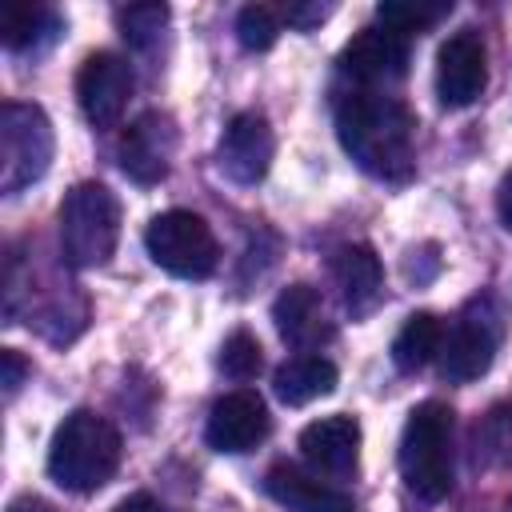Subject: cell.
I'll list each match as a JSON object with an SVG mask.
<instances>
[{
    "mask_svg": "<svg viewBox=\"0 0 512 512\" xmlns=\"http://www.w3.org/2000/svg\"><path fill=\"white\" fill-rule=\"evenodd\" d=\"M336 136L344 152L376 180L404 184L416 168V116L376 88H356L336 104Z\"/></svg>",
    "mask_w": 512,
    "mask_h": 512,
    "instance_id": "obj_1",
    "label": "cell"
},
{
    "mask_svg": "<svg viewBox=\"0 0 512 512\" xmlns=\"http://www.w3.org/2000/svg\"><path fill=\"white\" fill-rule=\"evenodd\" d=\"M120 448H124L120 432L104 416H96L88 408H76L52 432L48 476L68 492H96L120 468Z\"/></svg>",
    "mask_w": 512,
    "mask_h": 512,
    "instance_id": "obj_2",
    "label": "cell"
},
{
    "mask_svg": "<svg viewBox=\"0 0 512 512\" xmlns=\"http://www.w3.org/2000/svg\"><path fill=\"white\" fill-rule=\"evenodd\" d=\"M452 408L440 400H424L408 412L404 436H400V476L404 488L436 504L452 492Z\"/></svg>",
    "mask_w": 512,
    "mask_h": 512,
    "instance_id": "obj_3",
    "label": "cell"
},
{
    "mask_svg": "<svg viewBox=\"0 0 512 512\" xmlns=\"http://www.w3.org/2000/svg\"><path fill=\"white\" fill-rule=\"evenodd\" d=\"M120 240V200L96 184H76L60 204V248L72 268H96L116 252Z\"/></svg>",
    "mask_w": 512,
    "mask_h": 512,
    "instance_id": "obj_4",
    "label": "cell"
},
{
    "mask_svg": "<svg viewBox=\"0 0 512 512\" xmlns=\"http://www.w3.org/2000/svg\"><path fill=\"white\" fill-rule=\"evenodd\" d=\"M52 124L40 104L8 100L0 108V192L16 196L36 184L52 164Z\"/></svg>",
    "mask_w": 512,
    "mask_h": 512,
    "instance_id": "obj_5",
    "label": "cell"
},
{
    "mask_svg": "<svg viewBox=\"0 0 512 512\" xmlns=\"http://www.w3.org/2000/svg\"><path fill=\"white\" fill-rule=\"evenodd\" d=\"M144 244H148V256L168 276H180V280H204V276L216 272V260H220L216 236L204 224V216L184 212V208L152 216V224L144 232Z\"/></svg>",
    "mask_w": 512,
    "mask_h": 512,
    "instance_id": "obj_6",
    "label": "cell"
},
{
    "mask_svg": "<svg viewBox=\"0 0 512 512\" xmlns=\"http://www.w3.org/2000/svg\"><path fill=\"white\" fill-rule=\"evenodd\" d=\"M500 344V312L492 308V300H476L452 332H444V348H440V372L444 380H476L492 368Z\"/></svg>",
    "mask_w": 512,
    "mask_h": 512,
    "instance_id": "obj_7",
    "label": "cell"
},
{
    "mask_svg": "<svg viewBox=\"0 0 512 512\" xmlns=\"http://www.w3.org/2000/svg\"><path fill=\"white\" fill-rule=\"evenodd\" d=\"M76 100L92 128H116L132 100V68L116 52H92L76 76Z\"/></svg>",
    "mask_w": 512,
    "mask_h": 512,
    "instance_id": "obj_8",
    "label": "cell"
},
{
    "mask_svg": "<svg viewBox=\"0 0 512 512\" xmlns=\"http://www.w3.org/2000/svg\"><path fill=\"white\" fill-rule=\"evenodd\" d=\"M488 84V52L480 32L460 28L436 52V96L444 108H468Z\"/></svg>",
    "mask_w": 512,
    "mask_h": 512,
    "instance_id": "obj_9",
    "label": "cell"
},
{
    "mask_svg": "<svg viewBox=\"0 0 512 512\" xmlns=\"http://www.w3.org/2000/svg\"><path fill=\"white\" fill-rule=\"evenodd\" d=\"M276 140H272V124L260 112H236L220 136L216 148V168L232 180V184H260L268 176Z\"/></svg>",
    "mask_w": 512,
    "mask_h": 512,
    "instance_id": "obj_10",
    "label": "cell"
},
{
    "mask_svg": "<svg viewBox=\"0 0 512 512\" xmlns=\"http://www.w3.org/2000/svg\"><path fill=\"white\" fill-rule=\"evenodd\" d=\"M120 168L128 180L136 184H160L172 168L176 156V124L164 112H144L140 120H132L120 136Z\"/></svg>",
    "mask_w": 512,
    "mask_h": 512,
    "instance_id": "obj_11",
    "label": "cell"
},
{
    "mask_svg": "<svg viewBox=\"0 0 512 512\" xmlns=\"http://www.w3.org/2000/svg\"><path fill=\"white\" fill-rule=\"evenodd\" d=\"M340 72L360 88L396 84L408 72V36L392 28H364L340 48Z\"/></svg>",
    "mask_w": 512,
    "mask_h": 512,
    "instance_id": "obj_12",
    "label": "cell"
},
{
    "mask_svg": "<svg viewBox=\"0 0 512 512\" xmlns=\"http://www.w3.org/2000/svg\"><path fill=\"white\" fill-rule=\"evenodd\" d=\"M268 428H272V420H268L264 400L256 392L240 388V392H228L212 404L208 424H204V440L216 452H248L268 436Z\"/></svg>",
    "mask_w": 512,
    "mask_h": 512,
    "instance_id": "obj_13",
    "label": "cell"
},
{
    "mask_svg": "<svg viewBox=\"0 0 512 512\" xmlns=\"http://www.w3.org/2000/svg\"><path fill=\"white\" fill-rule=\"evenodd\" d=\"M300 452L320 476L348 480L360 468V424L344 412L320 416L300 432Z\"/></svg>",
    "mask_w": 512,
    "mask_h": 512,
    "instance_id": "obj_14",
    "label": "cell"
},
{
    "mask_svg": "<svg viewBox=\"0 0 512 512\" xmlns=\"http://www.w3.org/2000/svg\"><path fill=\"white\" fill-rule=\"evenodd\" d=\"M272 320L280 340L292 344L296 352H316L320 344L332 340V320L312 284H288L272 304Z\"/></svg>",
    "mask_w": 512,
    "mask_h": 512,
    "instance_id": "obj_15",
    "label": "cell"
},
{
    "mask_svg": "<svg viewBox=\"0 0 512 512\" xmlns=\"http://www.w3.org/2000/svg\"><path fill=\"white\" fill-rule=\"evenodd\" d=\"M264 492L288 512H356V504L344 488H336V484H328L304 468H292V464L268 468Z\"/></svg>",
    "mask_w": 512,
    "mask_h": 512,
    "instance_id": "obj_16",
    "label": "cell"
},
{
    "mask_svg": "<svg viewBox=\"0 0 512 512\" xmlns=\"http://www.w3.org/2000/svg\"><path fill=\"white\" fill-rule=\"evenodd\" d=\"M332 280L340 288V300L352 316H368L376 304H380V292H384V272H380V260L368 244H344L332 252Z\"/></svg>",
    "mask_w": 512,
    "mask_h": 512,
    "instance_id": "obj_17",
    "label": "cell"
},
{
    "mask_svg": "<svg viewBox=\"0 0 512 512\" xmlns=\"http://www.w3.org/2000/svg\"><path fill=\"white\" fill-rule=\"evenodd\" d=\"M272 388L284 404L300 408V404H312L320 396H328L336 388V364L316 356V352H300V356H288L276 376H272Z\"/></svg>",
    "mask_w": 512,
    "mask_h": 512,
    "instance_id": "obj_18",
    "label": "cell"
},
{
    "mask_svg": "<svg viewBox=\"0 0 512 512\" xmlns=\"http://www.w3.org/2000/svg\"><path fill=\"white\" fill-rule=\"evenodd\" d=\"M440 348H444V324H440L432 312H412V316L400 324L396 340H392V364H396L400 372H416V368H424L428 360H436Z\"/></svg>",
    "mask_w": 512,
    "mask_h": 512,
    "instance_id": "obj_19",
    "label": "cell"
},
{
    "mask_svg": "<svg viewBox=\"0 0 512 512\" xmlns=\"http://www.w3.org/2000/svg\"><path fill=\"white\" fill-rule=\"evenodd\" d=\"M64 28V20L52 8H4L0 12V40L8 52H24L36 44H48L56 32Z\"/></svg>",
    "mask_w": 512,
    "mask_h": 512,
    "instance_id": "obj_20",
    "label": "cell"
},
{
    "mask_svg": "<svg viewBox=\"0 0 512 512\" xmlns=\"http://www.w3.org/2000/svg\"><path fill=\"white\" fill-rule=\"evenodd\" d=\"M452 12V0H384L376 8L380 24L400 32V36H416V32H428L432 24H440L444 16Z\"/></svg>",
    "mask_w": 512,
    "mask_h": 512,
    "instance_id": "obj_21",
    "label": "cell"
},
{
    "mask_svg": "<svg viewBox=\"0 0 512 512\" xmlns=\"http://www.w3.org/2000/svg\"><path fill=\"white\" fill-rule=\"evenodd\" d=\"M220 372L228 380H252L260 368H264V352H260V340L248 332V328H236L224 336L220 344V356H216Z\"/></svg>",
    "mask_w": 512,
    "mask_h": 512,
    "instance_id": "obj_22",
    "label": "cell"
},
{
    "mask_svg": "<svg viewBox=\"0 0 512 512\" xmlns=\"http://www.w3.org/2000/svg\"><path fill=\"white\" fill-rule=\"evenodd\" d=\"M116 24L132 48H152L168 24V8L164 4H132V8L116 12Z\"/></svg>",
    "mask_w": 512,
    "mask_h": 512,
    "instance_id": "obj_23",
    "label": "cell"
},
{
    "mask_svg": "<svg viewBox=\"0 0 512 512\" xmlns=\"http://www.w3.org/2000/svg\"><path fill=\"white\" fill-rule=\"evenodd\" d=\"M276 36H280V16H276L268 4H248V8H240V16H236V40H240L248 52L272 48Z\"/></svg>",
    "mask_w": 512,
    "mask_h": 512,
    "instance_id": "obj_24",
    "label": "cell"
},
{
    "mask_svg": "<svg viewBox=\"0 0 512 512\" xmlns=\"http://www.w3.org/2000/svg\"><path fill=\"white\" fill-rule=\"evenodd\" d=\"M292 28H300V32H308V28H316L320 20H328L332 16V4H284V12H280Z\"/></svg>",
    "mask_w": 512,
    "mask_h": 512,
    "instance_id": "obj_25",
    "label": "cell"
},
{
    "mask_svg": "<svg viewBox=\"0 0 512 512\" xmlns=\"http://www.w3.org/2000/svg\"><path fill=\"white\" fill-rule=\"evenodd\" d=\"M0 368H4V380H0V384H4V396L12 400V396L20 392V384H24V376H28V360H24L16 348H4V352H0Z\"/></svg>",
    "mask_w": 512,
    "mask_h": 512,
    "instance_id": "obj_26",
    "label": "cell"
},
{
    "mask_svg": "<svg viewBox=\"0 0 512 512\" xmlns=\"http://www.w3.org/2000/svg\"><path fill=\"white\" fill-rule=\"evenodd\" d=\"M496 212H500V224L512 232V172L500 180V188H496Z\"/></svg>",
    "mask_w": 512,
    "mask_h": 512,
    "instance_id": "obj_27",
    "label": "cell"
},
{
    "mask_svg": "<svg viewBox=\"0 0 512 512\" xmlns=\"http://www.w3.org/2000/svg\"><path fill=\"white\" fill-rule=\"evenodd\" d=\"M112 512H164V508H160V504H156L148 492H132V496H124V500H120Z\"/></svg>",
    "mask_w": 512,
    "mask_h": 512,
    "instance_id": "obj_28",
    "label": "cell"
},
{
    "mask_svg": "<svg viewBox=\"0 0 512 512\" xmlns=\"http://www.w3.org/2000/svg\"><path fill=\"white\" fill-rule=\"evenodd\" d=\"M8 512H48L40 500H32V496H20V500H12L8 504Z\"/></svg>",
    "mask_w": 512,
    "mask_h": 512,
    "instance_id": "obj_29",
    "label": "cell"
}]
</instances>
